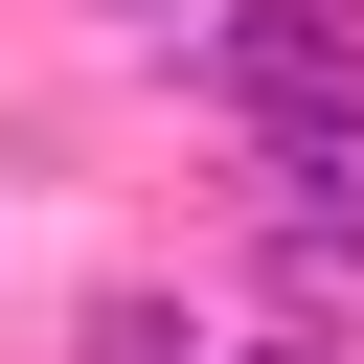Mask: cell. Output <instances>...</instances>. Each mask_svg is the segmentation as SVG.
Returning a JSON list of instances; mask_svg holds the SVG:
<instances>
[{
  "label": "cell",
  "instance_id": "obj_1",
  "mask_svg": "<svg viewBox=\"0 0 364 364\" xmlns=\"http://www.w3.org/2000/svg\"><path fill=\"white\" fill-rule=\"evenodd\" d=\"M91 23H159V0H91Z\"/></svg>",
  "mask_w": 364,
  "mask_h": 364
}]
</instances>
